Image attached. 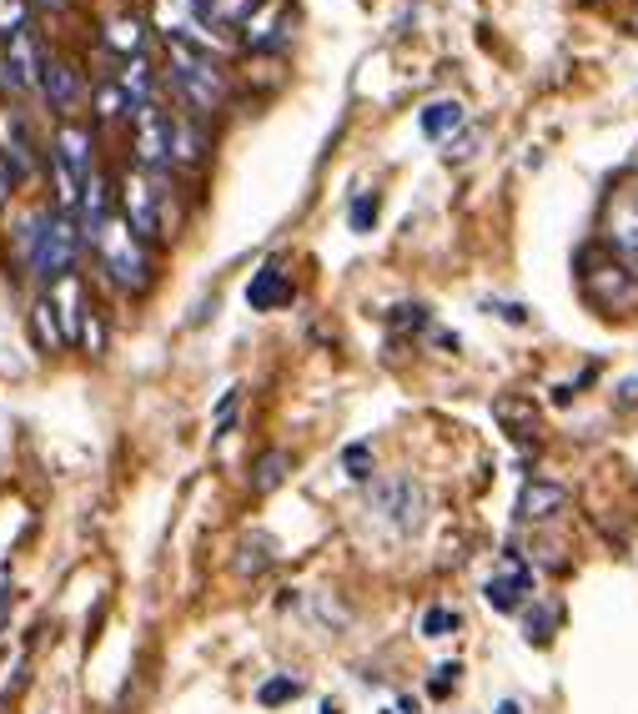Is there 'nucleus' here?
<instances>
[{"instance_id": "nucleus-9", "label": "nucleus", "mask_w": 638, "mask_h": 714, "mask_svg": "<svg viewBox=\"0 0 638 714\" xmlns=\"http://www.w3.org/2000/svg\"><path fill=\"white\" fill-rule=\"evenodd\" d=\"M604 237L634 262L638 257V187H618L604 201Z\"/></svg>"}, {"instance_id": "nucleus-25", "label": "nucleus", "mask_w": 638, "mask_h": 714, "mask_svg": "<svg viewBox=\"0 0 638 714\" xmlns=\"http://www.w3.org/2000/svg\"><path fill=\"white\" fill-rule=\"evenodd\" d=\"M21 31H25V0H0V35L11 41Z\"/></svg>"}, {"instance_id": "nucleus-10", "label": "nucleus", "mask_w": 638, "mask_h": 714, "mask_svg": "<svg viewBox=\"0 0 638 714\" xmlns=\"http://www.w3.org/2000/svg\"><path fill=\"white\" fill-rule=\"evenodd\" d=\"M287 35H292V6L287 0H261L241 25V41L251 51H277V45H287Z\"/></svg>"}, {"instance_id": "nucleus-30", "label": "nucleus", "mask_w": 638, "mask_h": 714, "mask_svg": "<svg viewBox=\"0 0 638 714\" xmlns=\"http://www.w3.org/2000/svg\"><path fill=\"white\" fill-rule=\"evenodd\" d=\"M16 182H21V172H16V166H11V156L0 152V207H6V201H11Z\"/></svg>"}, {"instance_id": "nucleus-23", "label": "nucleus", "mask_w": 638, "mask_h": 714, "mask_svg": "<svg viewBox=\"0 0 638 714\" xmlns=\"http://www.w3.org/2000/svg\"><path fill=\"white\" fill-rule=\"evenodd\" d=\"M457 126H463V106H457V101H433V106L422 111V132L433 136V142H443Z\"/></svg>"}, {"instance_id": "nucleus-5", "label": "nucleus", "mask_w": 638, "mask_h": 714, "mask_svg": "<svg viewBox=\"0 0 638 714\" xmlns=\"http://www.w3.org/2000/svg\"><path fill=\"white\" fill-rule=\"evenodd\" d=\"M368 508L392 528V534H418L422 514H428V494L412 473H392V478H378L368 488Z\"/></svg>"}, {"instance_id": "nucleus-1", "label": "nucleus", "mask_w": 638, "mask_h": 714, "mask_svg": "<svg viewBox=\"0 0 638 714\" xmlns=\"http://www.w3.org/2000/svg\"><path fill=\"white\" fill-rule=\"evenodd\" d=\"M166 55H172V86L186 101V111H192L196 122L217 116L227 106V71L212 61V51L176 31V35H166Z\"/></svg>"}, {"instance_id": "nucleus-4", "label": "nucleus", "mask_w": 638, "mask_h": 714, "mask_svg": "<svg viewBox=\"0 0 638 714\" xmlns=\"http://www.w3.org/2000/svg\"><path fill=\"white\" fill-rule=\"evenodd\" d=\"M584 297L604 318H638V272L608 252H584Z\"/></svg>"}, {"instance_id": "nucleus-18", "label": "nucleus", "mask_w": 638, "mask_h": 714, "mask_svg": "<svg viewBox=\"0 0 638 714\" xmlns=\"http://www.w3.org/2000/svg\"><path fill=\"white\" fill-rule=\"evenodd\" d=\"M292 473V453L287 448H267L257 463H251V494H271Z\"/></svg>"}, {"instance_id": "nucleus-14", "label": "nucleus", "mask_w": 638, "mask_h": 714, "mask_svg": "<svg viewBox=\"0 0 638 714\" xmlns=\"http://www.w3.org/2000/svg\"><path fill=\"white\" fill-rule=\"evenodd\" d=\"M568 504V494H563V484H543V478H533V484H523L518 494V524H543V518H553L558 508Z\"/></svg>"}, {"instance_id": "nucleus-24", "label": "nucleus", "mask_w": 638, "mask_h": 714, "mask_svg": "<svg viewBox=\"0 0 638 714\" xmlns=\"http://www.w3.org/2000/svg\"><path fill=\"white\" fill-rule=\"evenodd\" d=\"M302 690H307V680H297V674H271V680L257 690V700L267 704V710H277V704L302 700Z\"/></svg>"}, {"instance_id": "nucleus-31", "label": "nucleus", "mask_w": 638, "mask_h": 714, "mask_svg": "<svg viewBox=\"0 0 638 714\" xmlns=\"http://www.w3.org/2000/svg\"><path fill=\"white\" fill-rule=\"evenodd\" d=\"M498 714H523V710H518V704L508 700V704H498Z\"/></svg>"}, {"instance_id": "nucleus-16", "label": "nucleus", "mask_w": 638, "mask_h": 714, "mask_svg": "<svg viewBox=\"0 0 638 714\" xmlns=\"http://www.w3.org/2000/svg\"><path fill=\"white\" fill-rule=\"evenodd\" d=\"M533 593V573L528 569H513V573H498V579H487V589H483V599L498 614H513V609H523V599Z\"/></svg>"}, {"instance_id": "nucleus-21", "label": "nucleus", "mask_w": 638, "mask_h": 714, "mask_svg": "<svg viewBox=\"0 0 638 714\" xmlns=\"http://www.w3.org/2000/svg\"><path fill=\"white\" fill-rule=\"evenodd\" d=\"M172 156L176 166H196L206 156V136L202 122H172Z\"/></svg>"}, {"instance_id": "nucleus-6", "label": "nucleus", "mask_w": 638, "mask_h": 714, "mask_svg": "<svg viewBox=\"0 0 638 714\" xmlns=\"http://www.w3.org/2000/svg\"><path fill=\"white\" fill-rule=\"evenodd\" d=\"M172 111H162L152 101V106H141L136 116H131V152H136V166L152 176H166L176 166L172 156Z\"/></svg>"}, {"instance_id": "nucleus-15", "label": "nucleus", "mask_w": 638, "mask_h": 714, "mask_svg": "<svg viewBox=\"0 0 638 714\" xmlns=\"http://www.w3.org/2000/svg\"><path fill=\"white\" fill-rule=\"evenodd\" d=\"M287 297H292V282L281 277L277 262L261 267V272L247 282V308H251V312H271V308H281Z\"/></svg>"}, {"instance_id": "nucleus-13", "label": "nucleus", "mask_w": 638, "mask_h": 714, "mask_svg": "<svg viewBox=\"0 0 638 714\" xmlns=\"http://www.w3.org/2000/svg\"><path fill=\"white\" fill-rule=\"evenodd\" d=\"M41 91L45 101H51V111H61V116H71L81 101V71L65 61V55H45L41 66Z\"/></svg>"}, {"instance_id": "nucleus-2", "label": "nucleus", "mask_w": 638, "mask_h": 714, "mask_svg": "<svg viewBox=\"0 0 638 714\" xmlns=\"http://www.w3.org/2000/svg\"><path fill=\"white\" fill-rule=\"evenodd\" d=\"M81 242H86V231H81L76 217H65V211L45 207L25 221L21 231V247H25V262H31L35 282L55 287L61 277L76 272V257H81Z\"/></svg>"}, {"instance_id": "nucleus-29", "label": "nucleus", "mask_w": 638, "mask_h": 714, "mask_svg": "<svg viewBox=\"0 0 638 714\" xmlns=\"http://www.w3.org/2000/svg\"><path fill=\"white\" fill-rule=\"evenodd\" d=\"M457 674H463L457 664H438V670H433V684H428V690H433L438 700H443L447 690H457Z\"/></svg>"}, {"instance_id": "nucleus-32", "label": "nucleus", "mask_w": 638, "mask_h": 714, "mask_svg": "<svg viewBox=\"0 0 638 714\" xmlns=\"http://www.w3.org/2000/svg\"><path fill=\"white\" fill-rule=\"evenodd\" d=\"M41 6H61V0H41Z\"/></svg>"}, {"instance_id": "nucleus-28", "label": "nucleus", "mask_w": 638, "mask_h": 714, "mask_svg": "<svg viewBox=\"0 0 638 714\" xmlns=\"http://www.w3.org/2000/svg\"><path fill=\"white\" fill-rule=\"evenodd\" d=\"M447 629H457L453 609H428V614H422V634H428V639H443Z\"/></svg>"}, {"instance_id": "nucleus-27", "label": "nucleus", "mask_w": 638, "mask_h": 714, "mask_svg": "<svg viewBox=\"0 0 638 714\" xmlns=\"http://www.w3.org/2000/svg\"><path fill=\"white\" fill-rule=\"evenodd\" d=\"M342 463H347V473H352V478H372V448H368V443H352V448L342 453Z\"/></svg>"}, {"instance_id": "nucleus-8", "label": "nucleus", "mask_w": 638, "mask_h": 714, "mask_svg": "<svg viewBox=\"0 0 638 714\" xmlns=\"http://www.w3.org/2000/svg\"><path fill=\"white\" fill-rule=\"evenodd\" d=\"M41 66H45V55L35 51V35L21 31L6 41V51H0V86L16 91V96H25V91L41 86Z\"/></svg>"}, {"instance_id": "nucleus-7", "label": "nucleus", "mask_w": 638, "mask_h": 714, "mask_svg": "<svg viewBox=\"0 0 638 714\" xmlns=\"http://www.w3.org/2000/svg\"><path fill=\"white\" fill-rule=\"evenodd\" d=\"M121 217H126L146 242H152V237H172V227H166V192L152 172L136 166V172L121 182Z\"/></svg>"}, {"instance_id": "nucleus-11", "label": "nucleus", "mask_w": 638, "mask_h": 714, "mask_svg": "<svg viewBox=\"0 0 638 714\" xmlns=\"http://www.w3.org/2000/svg\"><path fill=\"white\" fill-rule=\"evenodd\" d=\"M45 297H51V308H55V322H61L65 332V348L71 342H81V332H86V318H91V302H86V287H81V277H61L55 287H45Z\"/></svg>"}, {"instance_id": "nucleus-17", "label": "nucleus", "mask_w": 638, "mask_h": 714, "mask_svg": "<svg viewBox=\"0 0 638 714\" xmlns=\"http://www.w3.org/2000/svg\"><path fill=\"white\" fill-rule=\"evenodd\" d=\"M116 86L126 91V101H131V111H141V106H152V91H156V71L146 66V61H126L121 66V76H116Z\"/></svg>"}, {"instance_id": "nucleus-12", "label": "nucleus", "mask_w": 638, "mask_h": 714, "mask_svg": "<svg viewBox=\"0 0 638 714\" xmlns=\"http://www.w3.org/2000/svg\"><path fill=\"white\" fill-rule=\"evenodd\" d=\"M51 162L65 166L76 182H91V172H96V162H91V126L61 122V132H55V142H51Z\"/></svg>"}, {"instance_id": "nucleus-20", "label": "nucleus", "mask_w": 638, "mask_h": 714, "mask_svg": "<svg viewBox=\"0 0 638 714\" xmlns=\"http://www.w3.org/2000/svg\"><path fill=\"white\" fill-rule=\"evenodd\" d=\"M31 328H35V348L41 352H61L65 348V332L61 322H55V308H51V297H35V308H31Z\"/></svg>"}, {"instance_id": "nucleus-3", "label": "nucleus", "mask_w": 638, "mask_h": 714, "mask_svg": "<svg viewBox=\"0 0 638 714\" xmlns=\"http://www.w3.org/2000/svg\"><path fill=\"white\" fill-rule=\"evenodd\" d=\"M96 257L106 267V277L121 292H146L152 287V247L131 227L126 217H106L96 231Z\"/></svg>"}, {"instance_id": "nucleus-26", "label": "nucleus", "mask_w": 638, "mask_h": 714, "mask_svg": "<svg viewBox=\"0 0 638 714\" xmlns=\"http://www.w3.org/2000/svg\"><path fill=\"white\" fill-rule=\"evenodd\" d=\"M372 221H378V192H362L352 201V231H372Z\"/></svg>"}, {"instance_id": "nucleus-19", "label": "nucleus", "mask_w": 638, "mask_h": 714, "mask_svg": "<svg viewBox=\"0 0 638 714\" xmlns=\"http://www.w3.org/2000/svg\"><path fill=\"white\" fill-rule=\"evenodd\" d=\"M101 41L111 45V51H121L126 61H136L141 45H146V25L136 21V15H116V21H106V35Z\"/></svg>"}, {"instance_id": "nucleus-22", "label": "nucleus", "mask_w": 638, "mask_h": 714, "mask_svg": "<svg viewBox=\"0 0 638 714\" xmlns=\"http://www.w3.org/2000/svg\"><path fill=\"white\" fill-rule=\"evenodd\" d=\"M261 0H202V15L212 25H227V31H241L247 25V15L257 11Z\"/></svg>"}]
</instances>
